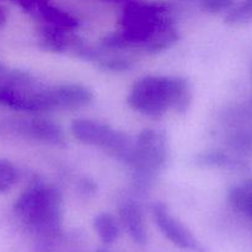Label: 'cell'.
Listing matches in <instances>:
<instances>
[{"label":"cell","mask_w":252,"mask_h":252,"mask_svg":"<svg viewBox=\"0 0 252 252\" xmlns=\"http://www.w3.org/2000/svg\"><path fill=\"white\" fill-rule=\"evenodd\" d=\"M120 218L130 239L138 245H145L148 241V234L139 204L133 201L123 202L120 206Z\"/></svg>","instance_id":"52a82bcc"},{"label":"cell","mask_w":252,"mask_h":252,"mask_svg":"<svg viewBox=\"0 0 252 252\" xmlns=\"http://www.w3.org/2000/svg\"><path fill=\"white\" fill-rule=\"evenodd\" d=\"M94 229L100 240L106 245L115 243L120 235V228L115 217L110 213H100L94 218Z\"/></svg>","instance_id":"30bf717a"},{"label":"cell","mask_w":252,"mask_h":252,"mask_svg":"<svg viewBox=\"0 0 252 252\" xmlns=\"http://www.w3.org/2000/svg\"><path fill=\"white\" fill-rule=\"evenodd\" d=\"M229 202L236 212L252 220V180L233 187L229 191Z\"/></svg>","instance_id":"9c48e42d"},{"label":"cell","mask_w":252,"mask_h":252,"mask_svg":"<svg viewBox=\"0 0 252 252\" xmlns=\"http://www.w3.org/2000/svg\"><path fill=\"white\" fill-rule=\"evenodd\" d=\"M19 180V171L9 161H0V192L11 189Z\"/></svg>","instance_id":"7c38bea8"},{"label":"cell","mask_w":252,"mask_h":252,"mask_svg":"<svg viewBox=\"0 0 252 252\" xmlns=\"http://www.w3.org/2000/svg\"><path fill=\"white\" fill-rule=\"evenodd\" d=\"M97 252H110V251H107V250H98Z\"/></svg>","instance_id":"9a60e30c"},{"label":"cell","mask_w":252,"mask_h":252,"mask_svg":"<svg viewBox=\"0 0 252 252\" xmlns=\"http://www.w3.org/2000/svg\"><path fill=\"white\" fill-rule=\"evenodd\" d=\"M127 101L140 115L160 117L169 110H186L191 102V90L184 78L145 76L133 85Z\"/></svg>","instance_id":"6da1fadb"},{"label":"cell","mask_w":252,"mask_h":252,"mask_svg":"<svg viewBox=\"0 0 252 252\" xmlns=\"http://www.w3.org/2000/svg\"><path fill=\"white\" fill-rule=\"evenodd\" d=\"M25 133L36 140L49 144H63L64 134L62 128L53 121L46 118H32L24 125Z\"/></svg>","instance_id":"ba28073f"},{"label":"cell","mask_w":252,"mask_h":252,"mask_svg":"<svg viewBox=\"0 0 252 252\" xmlns=\"http://www.w3.org/2000/svg\"><path fill=\"white\" fill-rule=\"evenodd\" d=\"M15 212L22 223L33 233L56 235L62 225V197L58 189L34 182L15 203Z\"/></svg>","instance_id":"7a4b0ae2"},{"label":"cell","mask_w":252,"mask_h":252,"mask_svg":"<svg viewBox=\"0 0 252 252\" xmlns=\"http://www.w3.org/2000/svg\"><path fill=\"white\" fill-rule=\"evenodd\" d=\"M198 162L201 165H207V166H224L230 162V159L228 155L220 152H211L199 155Z\"/></svg>","instance_id":"4fadbf2b"},{"label":"cell","mask_w":252,"mask_h":252,"mask_svg":"<svg viewBox=\"0 0 252 252\" xmlns=\"http://www.w3.org/2000/svg\"><path fill=\"white\" fill-rule=\"evenodd\" d=\"M152 212L158 228L170 243L184 251L206 252V248L201 241L185 226V224L172 216L167 206L164 203H155Z\"/></svg>","instance_id":"5b68a950"},{"label":"cell","mask_w":252,"mask_h":252,"mask_svg":"<svg viewBox=\"0 0 252 252\" xmlns=\"http://www.w3.org/2000/svg\"><path fill=\"white\" fill-rule=\"evenodd\" d=\"M167 159V143L164 134L154 129H145L133 144L127 164L134 169L139 180L148 181L157 175Z\"/></svg>","instance_id":"277c9868"},{"label":"cell","mask_w":252,"mask_h":252,"mask_svg":"<svg viewBox=\"0 0 252 252\" xmlns=\"http://www.w3.org/2000/svg\"><path fill=\"white\" fill-rule=\"evenodd\" d=\"M234 0H199V4L206 11L217 14L223 10L229 9L233 5Z\"/></svg>","instance_id":"5bb4252c"},{"label":"cell","mask_w":252,"mask_h":252,"mask_svg":"<svg viewBox=\"0 0 252 252\" xmlns=\"http://www.w3.org/2000/svg\"><path fill=\"white\" fill-rule=\"evenodd\" d=\"M71 133L84 144L101 148L118 160L128 162L133 149V142L127 134L113 129L108 125L94 120H74Z\"/></svg>","instance_id":"3957f363"},{"label":"cell","mask_w":252,"mask_h":252,"mask_svg":"<svg viewBox=\"0 0 252 252\" xmlns=\"http://www.w3.org/2000/svg\"><path fill=\"white\" fill-rule=\"evenodd\" d=\"M226 22L230 25H244L252 21V0H244L240 5L233 7L226 15Z\"/></svg>","instance_id":"8fae6325"},{"label":"cell","mask_w":252,"mask_h":252,"mask_svg":"<svg viewBox=\"0 0 252 252\" xmlns=\"http://www.w3.org/2000/svg\"><path fill=\"white\" fill-rule=\"evenodd\" d=\"M91 100H93V93L86 86L79 84L51 86L49 90L51 111L76 110L88 106Z\"/></svg>","instance_id":"8992f818"}]
</instances>
